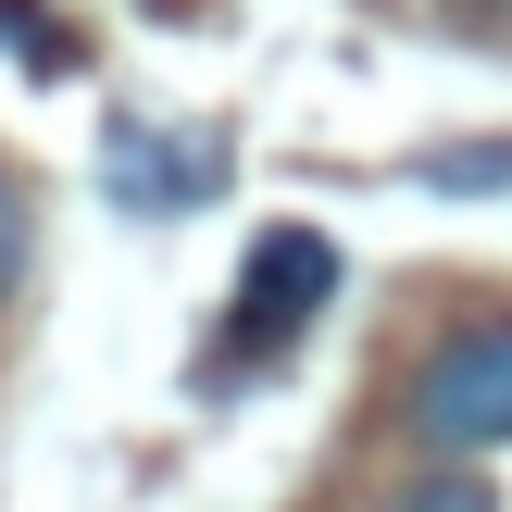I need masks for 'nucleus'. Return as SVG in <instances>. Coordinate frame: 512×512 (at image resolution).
<instances>
[{"label":"nucleus","instance_id":"1","mask_svg":"<svg viewBox=\"0 0 512 512\" xmlns=\"http://www.w3.org/2000/svg\"><path fill=\"white\" fill-rule=\"evenodd\" d=\"M400 425H413L425 463H488V450H512V313L450 325L413 363V388H400Z\"/></svg>","mask_w":512,"mask_h":512},{"label":"nucleus","instance_id":"2","mask_svg":"<svg viewBox=\"0 0 512 512\" xmlns=\"http://www.w3.org/2000/svg\"><path fill=\"white\" fill-rule=\"evenodd\" d=\"M338 300V250L313 238V225H275L263 250L238 263V313H225V338H238V363H263V350H288L300 325Z\"/></svg>","mask_w":512,"mask_h":512},{"label":"nucleus","instance_id":"3","mask_svg":"<svg viewBox=\"0 0 512 512\" xmlns=\"http://www.w3.org/2000/svg\"><path fill=\"white\" fill-rule=\"evenodd\" d=\"M213 188H225V150H150V125H113V200L175 213V200H213Z\"/></svg>","mask_w":512,"mask_h":512},{"label":"nucleus","instance_id":"4","mask_svg":"<svg viewBox=\"0 0 512 512\" xmlns=\"http://www.w3.org/2000/svg\"><path fill=\"white\" fill-rule=\"evenodd\" d=\"M375 512H500V500H488V475H475V463H425V475H400Z\"/></svg>","mask_w":512,"mask_h":512},{"label":"nucleus","instance_id":"5","mask_svg":"<svg viewBox=\"0 0 512 512\" xmlns=\"http://www.w3.org/2000/svg\"><path fill=\"white\" fill-rule=\"evenodd\" d=\"M0 50H25V75H75V50H63V25H50L38 0H0Z\"/></svg>","mask_w":512,"mask_h":512},{"label":"nucleus","instance_id":"6","mask_svg":"<svg viewBox=\"0 0 512 512\" xmlns=\"http://www.w3.org/2000/svg\"><path fill=\"white\" fill-rule=\"evenodd\" d=\"M13 275H25V200H13V175H0V300H13Z\"/></svg>","mask_w":512,"mask_h":512}]
</instances>
